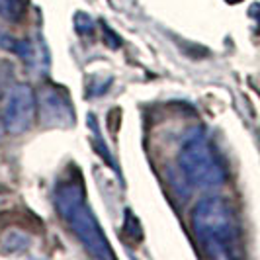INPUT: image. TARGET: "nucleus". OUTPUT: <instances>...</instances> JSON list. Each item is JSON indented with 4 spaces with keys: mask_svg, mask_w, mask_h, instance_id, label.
I'll return each instance as SVG.
<instances>
[{
    "mask_svg": "<svg viewBox=\"0 0 260 260\" xmlns=\"http://www.w3.org/2000/svg\"><path fill=\"white\" fill-rule=\"evenodd\" d=\"M192 227L204 254L229 260L239 254V225L231 204L223 198H206L192 211Z\"/></svg>",
    "mask_w": 260,
    "mask_h": 260,
    "instance_id": "1",
    "label": "nucleus"
},
{
    "mask_svg": "<svg viewBox=\"0 0 260 260\" xmlns=\"http://www.w3.org/2000/svg\"><path fill=\"white\" fill-rule=\"evenodd\" d=\"M55 206L59 215L65 219L71 231L77 235V239L84 245V248L96 258H114V250L110 247V241L106 239L104 231L98 219L94 217V211L86 202V194L82 184L77 180L63 182L57 188Z\"/></svg>",
    "mask_w": 260,
    "mask_h": 260,
    "instance_id": "2",
    "label": "nucleus"
},
{
    "mask_svg": "<svg viewBox=\"0 0 260 260\" xmlns=\"http://www.w3.org/2000/svg\"><path fill=\"white\" fill-rule=\"evenodd\" d=\"M178 165L184 178L200 190H213L225 182V169L202 129L192 131L182 143Z\"/></svg>",
    "mask_w": 260,
    "mask_h": 260,
    "instance_id": "3",
    "label": "nucleus"
},
{
    "mask_svg": "<svg viewBox=\"0 0 260 260\" xmlns=\"http://www.w3.org/2000/svg\"><path fill=\"white\" fill-rule=\"evenodd\" d=\"M36 110H38V100H36L31 86L24 84V82L14 84L8 92L4 116H2L6 131L12 135H20V133L27 131L36 117Z\"/></svg>",
    "mask_w": 260,
    "mask_h": 260,
    "instance_id": "4",
    "label": "nucleus"
},
{
    "mask_svg": "<svg viewBox=\"0 0 260 260\" xmlns=\"http://www.w3.org/2000/svg\"><path fill=\"white\" fill-rule=\"evenodd\" d=\"M39 114L43 125L49 127H67L73 123V108L63 92H59L55 86H45L39 92Z\"/></svg>",
    "mask_w": 260,
    "mask_h": 260,
    "instance_id": "5",
    "label": "nucleus"
},
{
    "mask_svg": "<svg viewBox=\"0 0 260 260\" xmlns=\"http://www.w3.org/2000/svg\"><path fill=\"white\" fill-rule=\"evenodd\" d=\"M29 10V0H0V16L8 22H20Z\"/></svg>",
    "mask_w": 260,
    "mask_h": 260,
    "instance_id": "6",
    "label": "nucleus"
},
{
    "mask_svg": "<svg viewBox=\"0 0 260 260\" xmlns=\"http://www.w3.org/2000/svg\"><path fill=\"white\" fill-rule=\"evenodd\" d=\"M6 131V125H4V117H0V141H2V135Z\"/></svg>",
    "mask_w": 260,
    "mask_h": 260,
    "instance_id": "7",
    "label": "nucleus"
}]
</instances>
